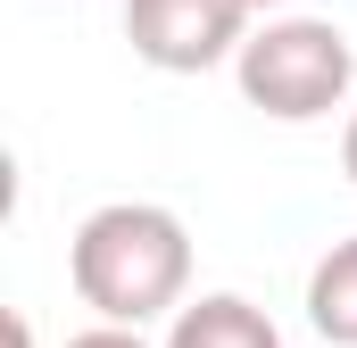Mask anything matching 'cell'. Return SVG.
Masks as SVG:
<instances>
[{
    "mask_svg": "<svg viewBox=\"0 0 357 348\" xmlns=\"http://www.w3.org/2000/svg\"><path fill=\"white\" fill-rule=\"evenodd\" d=\"M67 274H75V299H84L100 324H158V315H183L191 299V232H183L175 207L158 199H108L91 207L67 241Z\"/></svg>",
    "mask_w": 357,
    "mask_h": 348,
    "instance_id": "6da1fadb",
    "label": "cell"
},
{
    "mask_svg": "<svg viewBox=\"0 0 357 348\" xmlns=\"http://www.w3.org/2000/svg\"><path fill=\"white\" fill-rule=\"evenodd\" d=\"M233 75H241V100L266 108L274 125H316V116L349 108L357 50H349V33L333 17H266L241 42Z\"/></svg>",
    "mask_w": 357,
    "mask_h": 348,
    "instance_id": "7a4b0ae2",
    "label": "cell"
},
{
    "mask_svg": "<svg viewBox=\"0 0 357 348\" xmlns=\"http://www.w3.org/2000/svg\"><path fill=\"white\" fill-rule=\"evenodd\" d=\"M250 33V0H125V42L158 75H208L241 58Z\"/></svg>",
    "mask_w": 357,
    "mask_h": 348,
    "instance_id": "3957f363",
    "label": "cell"
},
{
    "mask_svg": "<svg viewBox=\"0 0 357 348\" xmlns=\"http://www.w3.org/2000/svg\"><path fill=\"white\" fill-rule=\"evenodd\" d=\"M167 348H282V332H274V315L258 299L208 290V299H191L175 324H167Z\"/></svg>",
    "mask_w": 357,
    "mask_h": 348,
    "instance_id": "277c9868",
    "label": "cell"
},
{
    "mask_svg": "<svg viewBox=\"0 0 357 348\" xmlns=\"http://www.w3.org/2000/svg\"><path fill=\"white\" fill-rule=\"evenodd\" d=\"M307 324H316V340L357 348V232L316 258V274H307Z\"/></svg>",
    "mask_w": 357,
    "mask_h": 348,
    "instance_id": "5b68a950",
    "label": "cell"
},
{
    "mask_svg": "<svg viewBox=\"0 0 357 348\" xmlns=\"http://www.w3.org/2000/svg\"><path fill=\"white\" fill-rule=\"evenodd\" d=\"M67 348H150L142 332H125V324H91V332H75Z\"/></svg>",
    "mask_w": 357,
    "mask_h": 348,
    "instance_id": "8992f818",
    "label": "cell"
},
{
    "mask_svg": "<svg viewBox=\"0 0 357 348\" xmlns=\"http://www.w3.org/2000/svg\"><path fill=\"white\" fill-rule=\"evenodd\" d=\"M341 174L357 182V108H349V125H341Z\"/></svg>",
    "mask_w": 357,
    "mask_h": 348,
    "instance_id": "52a82bcc",
    "label": "cell"
},
{
    "mask_svg": "<svg viewBox=\"0 0 357 348\" xmlns=\"http://www.w3.org/2000/svg\"><path fill=\"white\" fill-rule=\"evenodd\" d=\"M8 348H33V324L25 315H8Z\"/></svg>",
    "mask_w": 357,
    "mask_h": 348,
    "instance_id": "ba28073f",
    "label": "cell"
},
{
    "mask_svg": "<svg viewBox=\"0 0 357 348\" xmlns=\"http://www.w3.org/2000/svg\"><path fill=\"white\" fill-rule=\"evenodd\" d=\"M274 8H291V0H250V17H274Z\"/></svg>",
    "mask_w": 357,
    "mask_h": 348,
    "instance_id": "9c48e42d",
    "label": "cell"
}]
</instances>
